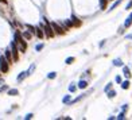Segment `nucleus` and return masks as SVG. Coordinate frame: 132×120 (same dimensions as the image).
Masks as SVG:
<instances>
[{
    "instance_id": "f257e3e1",
    "label": "nucleus",
    "mask_w": 132,
    "mask_h": 120,
    "mask_svg": "<svg viewBox=\"0 0 132 120\" xmlns=\"http://www.w3.org/2000/svg\"><path fill=\"white\" fill-rule=\"evenodd\" d=\"M45 20V26L43 24H41V27H42V30H43V33H45V35L47 36V38H53L54 35H55V33H54V30L51 28V26H50V23H49L46 19H43Z\"/></svg>"
},
{
    "instance_id": "f03ea898",
    "label": "nucleus",
    "mask_w": 132,
    "mask_h": 120,
    "mask_svg": "<svg viewBox=\"0 0 132 120\" xmlns=\"http://www.w3.org/2000/svg\"><path fill=\"white\" fill-rule=\"evenodd\" d=\"M8 69H10V66H8V61L5 59L4 55L0 57V72L1 73H7Z\"/></svg>"
},
{
    "instance_id": "7ed1b4c3",
    "label": "nucleus",
    "mask_w": 132,
    "mask_h": 120,
    "mask_svg": "<svg viewBox=\"0 0 132 120\" xmlns=\"http://www.w3.org/2000/svg\"><path fill=\"white\" fill-rule=\"evenodd\" d=\"M50 26H51V28L54 30V33H55V34H58V35H64V34H65V31H66L64 27H61V26H59L58 23H55V22H51Z\"/></svg>"
},
{
    "instance_id": "20e7f679",
    "label": "nucleus",
    "mask_w": 132,
    "mask_h": 120,
    "mask_svg": "<svg viewBox=\"0 0 132 120\" xmlns=\"http://www.w3.org/2000/svg\"><path fill=\"white\" fill-rule=\"evenodd\" d=\"M11 54H12V59H14V61H18V59H19L18 47H16V43H15V42H12V43H11Z\"/></svg>"
},
{
    "instance_id": "39448f33",
    "label": "nucleus",
    "mask_w": 132,
    "mask_h": 120,
    "mask_svg": "<svg viewBox=\"0 0 132 120\" xmlns=\"http://www.w3.org/2000/svg\"><path fill=\"white\" fill-rule=\"evenodd\" d=\"M70 22H71V24H73V27H80V26H81V20H80L76 15H73L70 18Z\"/></svg>"
},
{
    "instance_id": "423d86ee",
    "label": "nucleus",
    "mask_w": 132,
    "mask_h": 120,
    "mask_svg": "<svg viewBox=\"0 0 132 120\" xmlns=\"http://www.w3.org/2000/svg\"><path fill=\"white\" fill-rule=\"evenodd\" d=\"M35 34H36V36H38L39 39L45 38V33H43V30H42V27H35Z\"/></svg>"
},
{
    "instance_id": "0eeeda50",
    "label": "nucleus",
    "mask_w": 132,
    "mask_h": 120,
    "mask_svg": "<svg viewBox=\"0 0 132 120\" xmlns=\"http://www.w3.org/2000/svg\"><path fill=\"white\" fill-rule=\"evenodd\" d=\"M4 57H5V59L8 61V64H11V62H12V54H11V50H5Z\"/></svg>"
},
{
    "instance_id": "6e6552de",
    "label": "nucleus",
    "mask_w": 132,
    "mask_h": 120,
    "mask_svg": "<svg viewBox=\"0 0 132 120\" xmlns=\"http://www.w3.org/2000/svg\"><path fill=\"white\" fill-rule=\"evenodd\" d=\"M86 86H88V82L85 81V80H81V81L78 82V88H81V89H85Z\"/></svg>"
},
{
    "instance_id": "1a4fd4ad",
    "label": "nucleus",
    "mask_w": 132,
    "mask_h": 120,
    "mask_svg": "<svg viewBox=\"0 0 132 120\" xmlns=\"http://www.w3.org/2000/svg\"><path fill=\"white\" fill-rule=\"evenodd\" d=\"M27 76H28V72H22V73L18 76V81H22V80H24Z\"/></svg>"
},
{
    "instance_id": "9d476101",
    "label": "nucleus",
    "mask_w": 132,
    "mask_h": 120,
    "mask_svg": "<svg viewBox=\"0 0 132 120\" xmlns=\"http://www.w3.org/2000/svg\"><path fill=\"white\" fill-rule=\"evenodd\" d=\"M22 36H23L24 39H31V36H33V34H31L30 31H24V33L22 34Z\"/></svg>"
},
{
    "instance_id": "9b49d317",
    "label": "nucleus",
    "mask_w": 132,
    "mask_h": 120,
    "mask_svg": "<svg viewBox=\"0 0 132 120\" xmlns=\"http://www.w3.org/2000/svg\"><path fill=\"white\" fill-rule=\"evenodd\" d=\"M8 95H10V96H18L19 90L18 89H10V90H8Z\"/></svg>"
},
{
    "instance_id": "f8f14e48",
    "label": "nucleus",
    "mask_w": 132,
    "mask_h": 120,
    "mask_svg": "<svg viewBox=\"0 0 132 120\" xmlns=\"http://www.w3.org/2000/svg\"><path fill=\"white\" fill-rule=\"evenodd\" d=\"M121 88L123 89H128L130 88V81H124V82L121 81Z\"/></svg>"
},
{
    "instance_id": "ddd939ff",
    "label": "nucleus",
    "mask_w": 132,
    "mask_h": 120,
    "mask_svg": "<svg viewBox=\"0 0 132 120\" xmlns=\"http://www.w3.org/2000/svg\"><path fill=\"white\" fill-rule=\"evenodd\" d=\"M131 24H132V18L130 16V18H127V20H125V23H124V27H130Z\"/></svg>"
},
{
    "instance_id": "4468645a",
    "label": "nucleus",
    "mask_w": 132,
    "mask_h": 120,
    "mask_svg": "<svg viewBox=\"0 0 132 120\" xmlns=\"http://www.w3.org/2000/svg\"><path fill=\"white\" fill-rule=\"evenodd\" d=\"M107 93H108V97H109V99H113V97L116 96V92H115V90H111V89L108 90Z\"/></svg>"
},
{
    "instance_id": "2eb2a0df",
    "label": "nucleus",
    "mask_w": 132,
    "mask_h": 120,
    "mask_svg": "<svg viewBox=\"0 0 132 120\" xmlns=\"http://www.w3.org/2000/svg\"><path fill=\"white\" fill-rule=\"evenodd\" d=\"M107 1H108V0H100V4H101V10H105V8H107Z\"/></svg>"
},
{
    "instance_id": "dca6fc26",
    "label": "nucleus",
    "mask_w": 132,
    "mask_h": 120,
    "mask_svg": "<svg viewBox=\"0 0 132 120\" xmlns=\"http://www.w3.org/2000/svg\"><path fill=\"white\" fill-rule=\"evenodd\" d=\"M113 65H115V66H123L121 59H115V61H113Z\"/></svg>"
},
{
    "instance_id": "f3484780",
    "label": "nucleus",
    "mask_w": 132,
    "mask_h": 120,
    "mask_svg": "<svg viewBox=\"0 0 132 120\" xmlns=\"http://www.w3.org/2000/svg\"><path fill=\"white\" fill-rule=\"evenodd\" d=\"M55 77H57V73H55V72H50V73L47 74V78H50V80L55 78Z\"/></svg>"
},
{
    "instance_id": "a211bd4d",
    "label": "nucleus",
    "mask_w": 132,
    "mask_h": 120,
    "mask_svg": "<svg viewBox=\"0 0 132 120\" xmlns=\"http://www.w3.org/2000/svg\"><path fill=\"white\" fill-rule=\"evenodd\" d=\"M120 3H121V0H116V1H115V4H113V5H112V7L109 8V11H112V10H115V8H116L117 5L120 4Z\"/></svg>"
},
{
    "instance_id": "6ab92c4d",
    "label": "nucleus",
    "mask_w": 132,
    "mask_h": 120,
    "mask_svg": "<svg viewBox=\"0 0 132 120\" xmlns=\"http://www.w3.org/2000/svg\"><path fill=\"white\" fill-rule=\"evenodd\" d=\"M66 64H67V65H70V64H73V62H74V57H69V58H66Z\"/></svg>"
},
{
    "instance_id": "aec40b11",
    "label": "nucleus",
    "mask_w": 132,
    "mask_h": 120,
    "mask_svg": "<svg viewBox=\"0 0 132 120\" xmlns=\"http://www.w3.org/2000/svg\"><path fill=\"white\" fill-rule=\"evenodd\" d=\"M27 28H28V31H30L31 34H35V27H33V26L27 24Z\"/></svg>"
},
{
    "instance_id": "412c9836",
    "label": "nucleus",
    "mask_w": 132,
    "mask_h": 120,
    "mask_svg": "<svg viewBox=\"0 0 132 120\" xmlns=\"http://www.w3.org/2000/svg\"><path fill=\"white\" fill-rule=\"evenodd\" d=\"M124 74H125V77H130V76H131V73H130V69H128L127 66H124Z\"/></svg>"
},
{
    "instance_id": "4be33fe9",
    "label": "nucleus",
    "mask_w": 132,
    "mask_h": 120,
    "mask_svg": "<svg viewBox=\"0 0 132 120\" xmlns=\"http://www.w3.org/2000/svg\"><path fill=\"white\" fill-rule=\"evenodd\" d=\"M43 47H45V45H43V43H39V45H36V47H35V49H36V51H41Z\"/></svg>"
},
{
    "instance_id": "5701e85b",
    "label": "nucleus",
    "mask_w": 132,
    "mask_h": 120,
    "mask_svg": "<svg viewBox=\"0 0 132 120\" xmlns=\"http://www.w3.org/2000/svg\"><path fill=\"white\" fill-rule=\"evenodd\" d=\"M62 101H64V103H69V101H70V95H66V96L64 97V100H62Z\"/></svg>"
},
{
    "instance_id": "b1692460",
    "label": "nucleus",
    "mask_w": 132,
    "mask_h": 120,
    "mask_svg": "<svg viewBox=\"0 0 132 120\" xmlns=\"http://www.w3.org/2000/svg\"><path fill=\"white\" fill-rule=\"evenodd\" d=\"M76 89H77V88H76V85H70V88H69V90H70V92H76Z\"/></svg>"
},
{
    "instance_id": "393cba45",
    "label": "nucleus",
    "mask_w": 132,
    "mask_h": 120,
    "mask_svg": "<svg viewBox=\"0 0 132 120\" xmlns=\"http://www.w3.org/2000/svg\"><path fill=\"white\" fill-rule=\"evenodd\" d=\"M109 89H112V84H111V82H109V84L107 85V86H105V89H104V90H105V92H108V90H109Z\"/></svg>"
},
{
    "instance_id": "a878e982",
    "label": "nucleus",
    "mask_w": 132,
    "mask_h": 120,
    "mask_svg": "<svg viewBox=\"0 0 132 120\" xmlns=\"http://www.w3.org/2000/svg\"><path fill=\"white\" fill-rule=\"evenodd\" d=\"M131 8H132V0H131V1L127 4V7H125V10H131Z\"/></svg>"
},
{
    "instance_id": "bb28decb",
    "label": "nucleus",
    "mask_w": 132,
    "mask_h": 120,
    "mask_svg": "<svg viewBox=\"0 0 132 120\" xmlns=\"http://www.w3.org/2000/svg\"><path fill=\"white\" fill-rule=\"evenodd\" d=\"M121 81H123V80H121V77H120V76H116V82L121 84Z\"/></svg>"
},
{
    "instance_id": "cd10ccee",
    "label": "nucleus",
    "mask_w": 132,
    "mask_h": 120,
    "mask_svg": "<svg viewBox=\"0 0 132 120\" xmlns=\"http://www.w3.org/2000/svg\"><path fill=\"white\" fill-rule=\"evenodd\" d=\"M4 90H7V85H3V86L0 88V92H4Z\"/></svg>"
},
{
    "instance_id": "c85d7f7f",
    "label": "nucleus",
    "mask_w": 132,
    "mask_h": 120,
    "mask_svg": "<svg viewBox=\"0 0 132 120\" xmlns=\"http://www.w3.org/2000/svg\"><path fill=\"white\" fill-rule=\"evenodd\" d=\"M124 116H125V115H124V112H121L119 116H117V119H124Z\"/></svg>"
},
{
    "instance_id": "c756f323",
    "label": "nucleus",
    "mask_w": 132,
    "mask_h": 120,
    "mask_svg": "<svg viewBox=\"0 0 132 120\" xmlns=\"http://www.w3.org/2000/svg\"><path fill=\"white\" fill-rule=\"evenodd\" d=\"M33 116H34L33 113H28V115L26 116V119H27V120H28V119H33Z\"/></svg>"
},
{
    "instance_id": "7c9ffc66",
    "label": "nucleus",
    "mask_w": 132,
    "mask_h": 120,
    "mask_svg": "<svg viewBox=\"0 0 132 120\" xmlns=\"http://www.w3.org/2000/svg\"><path fill=\"white\" fill-rule=\"evenodd\" d=\"M131 18H132V14H131Z\"/></svg>"
}]
</instances>
